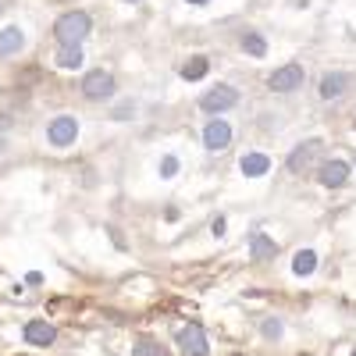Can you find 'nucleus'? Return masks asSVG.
Instances as JSON below:
<instances>
[{"instance_id": "nucleus-1", "label": "nucleus", "mask_w": 356, "mask_h": 356, "mask_svg": "<svg viewBox=\"0 0 356 356\" xmlns=\"http://www.w3.org/2000/svg\"><path fill=\"white\" fill-rule=\"evenodd\" d=\"M54 36L61 40V47H79L89 36V15L86 11L61 15V18H57V25H54Z\"/></svg>"}, {"instance_id": "nucleus-2", "label": "nucleus", "mask_w": 356, "mask_h": 356, "mask_svg": "<svg viewBox=\"0 0 356 356\" xmlns=\"http://www.w3.org/2000/svg\"><path fill=\"white\" fill-rule=\"evenodd\" d=\"M321 157H324V143H321V139H307V143H300V146H296V150L289 154V171L303 175V171L317 168Z\"/></svg>"}, {"instance_id": "nucleus-3", "label": "nucleus", "mask_w": 356, "mask_h": 356, "mask_svg": "<svg viewBox=\"0 0 356 356\" xmlns=\"http://www.w3.org/2000/svg\"><path fill=\"white\" fill-rule=\"evenodd\" d=\"M175 342H178V349H182L186 356H207V353H211V346H207V335H203L200 324H186Z\"/></svg>"}, {"instance_id": "nucleus-4", "label": "nucleus", "mask_w": 356, "mask_h": 356, "mask_svg": "<svg viewBox=\"0 0 356 356\" xmlns=\"http://www.w3.org/2000/svg\"><path fill=\"white\" fill-rule=\"evenodd\" d=\"M82 93L89 100H111L114 97V75L111 72H89L82 82Z\"/></svg>"}, {"instance_id": "nucleus-5", "label": "nucleus", "mask_w": 356, "mask_h": 356, "mask_svg": "<svg viewBox=\"0 0 356 356\" xmlns=\"http://www.w3.org/2000/svg\"><path fill=\"white\" fill-rule=\"evenodd\" d=\"M235 104H239V93H235V89L232 86H214L211 89V93H203L200 97V107L203 111H228V107H235Z\"/></svg>"}, {"instance_id": "nucleus-6", "label": "nucleus", "mask_w": 356, "mask_h": 356, "mask_svg": "<svg viewBox=\"0 0 356 356\" xmlns=\"http://www.w3.org/2000/svg\"><path fill=\"white\" fill-rule=\"evenodd\" d=\"M267 86H271L275 93H292V89H300V86H303V65H296V61H292V65L278 68Z\"/></svg>"}, {"instance_id": "nucleus-7", "label": "nucleus", "mask_w": 356, "mask_h": 356, "mask_svg": "<svg viewBox=\"0 0 356 356\" xmlns=\"http://www.w3.org/2000/svg\"><path fill=\"white\" fill-rule=\"evenodd\" d=\"M47 136H50L54 146H72L75 136H79V122H75L72 114H61V118H54V122H50V132Z\"/></svg>"}, {"instance_id": "nucleus-8", "label": "nucleus", "mask_w": 356, "mask_h": 356, "mask_svg": "<svg viewBox=\"0 0 356 356\" xmlns=\"http://www.w3.org/2000/svg\"><path fill=\"white\" fill-rule=\"evenodd\" d=\"M25 342L29 346H54L57 342V328H54V324H47V321H29L25 324Z\"/></svg>"}, {"instance_id": "nucleus-9", "label": "nucleus", "mask_w": 356, "mask_h": 356, "mask_svg": "<svg viewBox=\"0 0 356 356\" xmlns=\"http://www.w3.org/2000/svg\"><path fill=\"white\" fill-rule=\"evenodd\" d=\"M228 143H232V129L225 122H211L203 129V146H207V150H225Z\"/></svg>"}, {"instance_id": "nucleus-10", "label": "nucleus", "mask_w": 356, "mask_h": 356, "mask_svg": "<svg viewBox=\"0 0 356 356\" xmlns=\"http://www.w3.org/2000/svg\"><path fill=\"white\" fill-rule=\"evenodd\" d=\"M346 178H349V164L346 161H332V164L321 168V186H328V189L346 186Z\"/></svg>"}, {"instance_id": "nucleus-11", "label": "nucleus", "mask_w": 356, "mask_h": 356, "mask_svg": "<svg viewBox=\"0 0 356 356\" xmlns=\"http://www.w3.org/2000/svg\"><path fill=\"white\" fill-rule=\"evenodd\" d=\"M346 86H349V75L346 72H332V75L321 79V97L324 100H335V97L346 93Z\"/></svg>"}, {"instance_id": "nucleus-12", "label": "nucleus", "mask_w": 356, "mask_h": 356, "mask_svg": "<svg viewBox=\"0 0 356 356\" xmlns=\"http://www.w3.org/2000/svg\"><path fill=\"white\" fill-rule=\"evenodd\" d=\"M239 171H243L246 178H260V175L271 171V157H264V154H246V157L239 161Z\"/></svg>"}, {"instance_id": "nucleus-13", "label": "nucleus", "mask_w": 356, "mask_h": 356, "mask_svg": "<svg viewBox=\"0 0 356 356\" xmlns=\"http://www.w3.org/2000/svg\"><path fill=\"white\" fill-rule=\"evenodd\" d=\"M25 47V36L22 29H0V57H11Z\"/></svg>"}, {"instance_id": "nucleus-14", "label": "nucleus", "mask_w": 356, "mask_h": 356, "mask_svg": "<svg viewBox=\"0 0 356 356\" xmlns=\"http://www.w3.org/2000/svg\"><path fill=\"white\" fill-rule=\"evenodd\" d=\"M250 246H253V257H257V260H271V257L278 253L275 239H271V235H264V232L253 235V243H250Z\"/></svg>"}, {"instance_id": "nucleus-15", "label": "nucleus", "mask_w": 356, "mask_h": 356, "mask_svg": "<svg viewBox=\"0 0 356 356\" xmlns=\"http://www.w3.org/2000/svg\"><path fill=\"white\" fill-rule=\"evenodd\" d=\"M314 267H317V257H314L310 250H303V253H296V257H292V271L300 275V278L314 275Z\"/></svg>"}, {"instance_id": "nucleus-16", "label": "nucleus", "mask_w": 356, "mask_h": 356, "mask_svg": "<svg viewBox=\"0 0 356 356\" xmlns=\"http://www.w3.org/2000/svg\"><path fill=\"white\" fill-rule=\"evenodd\" d=\"M207 68H211V61H207V57H189V61L182 65V79L196 82V79H203V75H207Z\"/></svg>"}, {"instance_id": "nucleus-17", "label": "nucleus", "mask_w": 356, "mask_h": 356, "mask_svg": "<svg viewBox=\"0 0 356 356\" xmlns=\"http://www.w3.org/2000/svg\"><path fill=\"white\" fill-rule=\"evenodd\" d=\"M82 61H86V57H82L79 47H65L61 54H57V68H79Z\"/></svg>"}, {"instance_id": "nucleus-18", "label": "nucleus", "mask_w": 356, "mask_h": 356, "mask_svg": "<svg viewBox=\"0 0 356 356\" xmlns=\"http://www.w3.org/2000/svg\"><path fill=\"white\" fill-rule=\"evenodd\" d=\"M243 50L253 54V57H264V54H267V43H264L260 33H246V36H243Z\"/></svg>"}, {"instance_id": "nucleus-19", "label": "nucleus", "mask_w": 356, "mask_h": 356, "mask_svg": "<svg viewBox=\"0 0 356 356\" xmlns=\"http://www.w3.org/2000/svg\"><path fill=\"white\" fill-rule=\"evenodd\" d=\"M132 356H164V346L154 342V339H139L136 349H132Z\"/></svg>"}, {"instance_id": "nucleus-20", "label": "nucleus", "mask_w": 356, "mask_h": 356, "mask_svg": "<svg viewBox=\"0 0 356 356\" xmlns=\"http://www.w3.org/2000/svg\"><path fill=\"white\" fill-rule=\"evenodd\" d=\"M178 175V161L175 157H164L161 161V178H175Z\"/></svg>"}, {"instance_id": "nucleus-21", "label": "nucleus", "mask_w": 356, "mask_h": 356, "mask_svg": "<svg viewBox=\"0 0 356 356\" xmlns=\"http://www.w3.org/2000/svg\"><path fill=\"white\" fill-rule=\"evenodd\" d=\"M264 335H267V339H278V335H282V324H278V321H264Z\"/></svg>"}, {"instance_id": "nucleus-22", "label": "nucleus", "mask_w": 356, "mask_h": 356, "mask_svg": "<svg viewBox=\"0 0 356 356\" xmlns=\"http://www.w3.org/2000/svg\"><path fill=\"white\" fill-rule=\"evenodd\" d=\"M211 232H214V235H225V218H214V225H211Z\"/></svg>"}, {"instance_id": "nucleus-23", "label": "nucleus", "mask_w": 356, "mask_h": 356, "mask_svg": "<svg viewBox=\"0 0 356 356\" xmlns=\"http://www.w3.org/2000/svg\"><path fill=\"white\" fill-rule=\"evenodd\" d=\"M189 4H207V0H189Z\"/></svg>"}, {"instance_id": "nucleus-24", "label": "nucleus", "mask_w": 356, "mask_h": 356, "mask_svg": "<svg viewBox=\"0 0 356 356\" xmlns=\"http://www.w3.org/2000/svg\"><path fill=\"white\" fill-rule=\"evenodd\" d=\"M129 4H136V0H129Z\"/></svg>"}, {"instance_id": "nucleus-25", "label": "nucleus", "mask_w": 356, "mask_h": 356, "mask_svg": "<svg viewBox=\"0 0 356 356\" xmlns=\"http://www.w3.org/2000/svg\"><path fill=\"white\" fill-rule=\"evenodd\" d=\"M353 356H356V353H353Z\"/></svg>"}]
</instances>
